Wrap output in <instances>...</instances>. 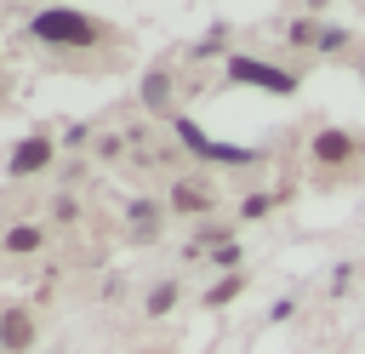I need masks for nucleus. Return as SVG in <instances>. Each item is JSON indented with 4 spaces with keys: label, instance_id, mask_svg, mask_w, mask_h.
I'll return each instance as SVG.
<instances>
[{
    "label": "nucleus",
    "instance_id": "f257e3e1",
    "mask_svg": "<svg viewBox=\"0 0 365 354\" xmlns=\"http://www.w3.org/2000/svg\"><path fill=\"white\" fill-rule=\"evenodd\" d=\"M34 34H40V40H80V46H86V40L97 34V23L80 17V11H40V17H34Z\"/></svg>",
    "mask_w": 365,
    "mask_h": 354
},
{
    "label": "nucleus",
    "instance_id": "f03ea898",
    "mask_svg": "<svg viewBox=\"0 0 365 354\" xmlns=\"http://www.w3.org/2000/svg\"><path fill=\"white\" fill-rule=\"evenodd\" d=\"M46 160H51V143H46V137H29V143H17L11 171H17V177H29V171H40Z\"/></svg>",
    "mask_w": 365,
    "mask_h": 354
},
{
    "label": "nucleus",
    "instance_id": "7ed1b4c3",
    "mask_svg": "<svg viewBox=\"0 0 365 354\" xmlns=\"http://www.w3.org/2000/svg\"><path fill=\"white\" fill-rule=\"evenodd\" d=\"M0 337H6V348H29V337H34L29 314H23V308H17V314H6V320H0Z\"/></svg>",
    "mask_w": 365,
    "mask_h": 354
},
{
    "label": "nucleus",
    "instance_id": "20e7f679",
    "mask_svg": "<svg viewBox=\"0 0 365 354\" xmlns=\"http://www.w3.org/2000/svg\"><path fill=\"white\" fill-rule=\"evenodd\" d=\"M234 74H240V80H257V86H279V91H291V74H279V69H257V63H234Z\"/></svg>",
    "mask_w": 365,
    "mask_h": 354
},
{
    "label": "nucleus",
    "instance_id": "39448f33",
    "mask_svg": "<svg viewBox=\"0 0 365 354\" xmlns=\"http://www.w3.org/2000/svg\"><path fill=\"white\" fill-rule=\"evenodd\" d=\"M314 154H319V160H342V154H348V137H336V131H331V137H319V143H314Z\"/></svg>",
    "mask_w": 365,
    "mask_h": 354
},
{
    "label": "nucleus",
    "instance_id": "423d86ee",
    "mask_svg": "<svg viewBox=\"0 0 365 354\" xmlns=\"http://www.w3.org/2000/svg\"><path fill=\"white\" fill-rule=\"evenodd\" d=\"M34 246H40L34 228H17V234H11V251H34Z\"/></svg>",
    "mask_w": 365,
    "mask_h": 354
}]
</instances>
